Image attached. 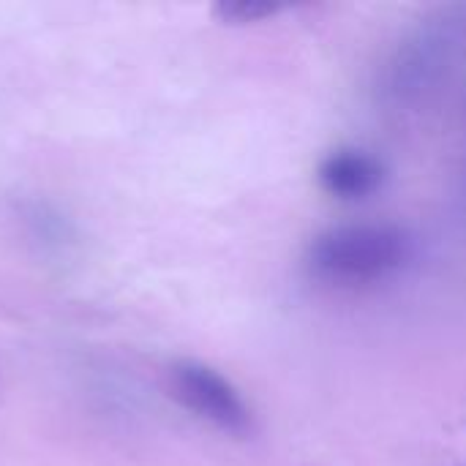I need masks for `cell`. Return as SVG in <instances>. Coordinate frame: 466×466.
I'll list each match as a JSON object with an SVG mask.
<instances>
[{
  "label": "cell",
  "mask_w": 466,
  "mask_h": 466,
  "mask_svg": "<svg viewBox=\"0 0 466 466\" xmlns=\"http://www.w3.org/2000/svg\"><path fill=\"white\" fill-rule=\"evenodd\" d=\"M169 390L188 412H194L224 434L248 437L254 431L251 410L246 407L238 388L205 363H175L169 369Z\"/></svg>",
  "instance_id": "3957f363"
},
{
  "label": "cell",
  "mask_w": 466,
  "mask_h": 466,
  "mask_svg": "<svg viewBox=\"0 0 466 466\" xmlns=\"http://www.w3.org/2000/svg\"><path fill=\"white\" fill-rule=\"evenodd\" d=\"M456 49V25L453 19H431L420 25L410 38L399 44V49L385 63L382 74V96L388 104H412L426 90L437 85L442 71L448 68Z\"/></svg>",
  "instance_id": "7a4b0ae2"
},
{
  "label": "cell",
  "mask_w": 466,
  "mask_h": 466,
  "mask_svg": "<svg viewBox=\"0 0 466 466\" xmlns=\"http://www.w3.org/2000/svg\"><path fill=\"white\" fill-rule=\"evenodd\" d=\"M284 5L276 3V0H221L213 5V14L221 19V22H229V25H243V22H259L265 16H273L279 14Z\"/></svg>",
  "instance_id": "5b68a950"
},
{
  "label": "cell",
  "mask_w": 466,
  "mask_h": 466,
  "mask_svg": "<svg viewBox=\"0 0 466 466\" xmlns=\"http://www.w3.org/2000/svg\"><path fill=\"white\" fill-rule=\"evenodd\" d=\"M317 177L330 197L344 202H360L380 191L385 180V167L380 164V158L363 150H336L319 164Z\"/></svg>",
  "instance_id": "277c9868"
},
{
  "label": "cell",
  "mask_w": 466,
  "mask_h": 466,
  "mask_svg": "<svg viewBox=\"0 0 466 466\" xmlns=\"http://www.w3.org/2000/svg\"><path fill=\"white\" fill-rule=\"evenodd\" d=\"M415 243L407 229L393 224H347L317 235L306 251L314 279L358 289L388 281L412 259Z\"/></svg>",
  "instance_id": "6da1fadb"
}]
</instances>
